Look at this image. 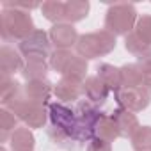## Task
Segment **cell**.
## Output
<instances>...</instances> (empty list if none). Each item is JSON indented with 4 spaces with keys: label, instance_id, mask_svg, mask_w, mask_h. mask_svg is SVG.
<instances>
[{
    "label": "cell",
    "instance_id": "obj_5",
    "mask_svg": "<svg viewBox=\"0 0 151 151\" xmlns=\"http://www.w3.org/2000/svg\"><path fill=\"white\" fill-rule=\"evenodd\" d=\"M50 46H52V41H50L48 32L36 29L30 36H27L23 41L18 43V52L22 53V57H25V60L27 59H45L46 60V57L52 55Z\"/></svg>",
    "mask_w": 151,
    "mask_h": 151
},
{
    "label": "cell",
    "instance_id": "obj_14",
    "mask_svg": "<svg viewBox=\"0 0 151 151\" xmlns=\"http://www.w3.org/2000/svg\"><path fill=\"white\" fill-rule=\"evenodd\" d=\"M50 69V62L45 59H27L22 69V77L30 82V80H45Z\"/></svg>",
    "mask_w": 151,
    "mask_h": 151
},
{
    "label": "cell",
    "instance_id": "obj_2",
    "mask_svg": "<svg viewBox=\"0 0 151 151\" xmlns=\"http://www.w3.org/2000/svg\"><path fill=\"white\" fill-rule=\"evenodd\" d=\"M116 48V36L110 34L109 30H98V32H89L82 34L75 45V50L80 57L86 60H93L98 57L109 55Z\"/></svg>",
    "mask_w": 151,
    "mask_h": 151
},
{
    "label": "cell",
    "instance_id": "obj_4",
    "mask_svg": "<svg viewBox=\"0 0 151 151\" xmlns=\"http://www.w3.org/2000/svg\"><path fill=\"white\" fill-rule=\"evenodd\" d=\"M75 114H77V124H75V135H73V139L91 142L94 139L96 124H98V121L101 119L103 114L89 100L78 101Z\"/></svg>",
    "mask_w": 151,
    "mask_h": 151
},
{
    "label": "cell",
    "instance_id": "obj_13",
    "mask_svg": "<svg viewBox=\"0 0 151 151\" xmlns=\"http://www.w3.org/2000/svg\"><path fill=\"white\" fill-rule=\"evenodd\" d=\"M109 93H110V89L98 77H87L84 80V94L91 103L103 105L109 98Z\"/></svg>",
    "mask_w": 151,
    "mask_h": 151
},
{
    "label": "cell",
    "instance_id": "obj_18",
    "mask_svg": "<svg viewBox=\"0 0 151 151\" xmlns=\"http://www.w3.org/2000/svg\"><path fill=\"white\" fill-rule=\"evenodd\" d=\"M98 75L96 77L110 89V91H114V93H117L119 89H123V86H121V71H119V68H116V66H112V64H100L98 66Z\"/></svg>",
    "mask_w": 151,
    "mask_h": 151
},
{
    "label": "cell",
    "instance_id": "obj_20",
    "mask_svg": "<svg viewBox=\"0 0 151 151\" xmlns=\"http://www.w3.org/2000/svg\"><path fill=\"white\" fill-rule=\"evenodd\" d=\"M94 137L105 140V142H114L116 139H119V130H117V124L116 121L112 119V116H101V119L98 121L96 124V132H94Z\"/></svg>",
    "mask_w": 151,
    "mask_h": 151
},
{
    "label": "cell",
    "instance_id": "obj_3",
    "mask_svg": "<svg viewBox=\"0 0 151 151\" xmlns=\"http://www.w3.org/2000/svg\"><path fill=\"white\" fill-rule=\"evenodd\" d=\"M137 9L133 4H114L107 9L105 14V30L114 36H128L137 25Z\"/></svg>",
    "mask_w": 151,
    "mask_h": 151
},
{
    "label": "cell",
    "instance_id": "obj_17",
    "mask_svg": "<svg viewBox=\"0 0 151 151\" xmlns=\"http://www.w3.org/2000/svg\"><path fill=\"white\" fill-rule=\"evenodd\" d=\"M121 71V86L123 89H135V87H142L144 84V73L140 71V68L135 64H124L119 68Z\"/></svg>",
    "mask_w": 151,
    "mask_h": 151
},
{
    "label": "cell",
    "instance_id": "obj_12",
    "mask_svg": "<svg viewBox=\"0 0 151 151\" xmlns=\"http://www.w3.org/2000/svg\"><path fill=\"white\" fill-rule=\"evenodd\" d=\"M112 119L116 121V124H117V130H119V135L121 137H124V139H132V135L140 128V124H139V119H137V116H135V112H130V110H126V109H116L114 112H112Z\"/></svg>",
    "mask_w": 151,
    "mask_h": 151
},
{
    "label": "cell",
    "instance_id": "obj_31",
    "mask_svg": "<svg viewBox=\"0 0 151 151\" xmlns=\"http://www.w3.org/2000/svg\"><path fill=\"white\" fill-rule=\"evenodd\" d=\"M87 151H112V144L105 142L98 137H94L89 144H87Z\"/></svg>",
    "mask_w": 151,
    "mask_h": 151
},
{
    "label": "cell",
    "instance_id": "obj_24",
    "mask_svg": "<svg viewBox=\"0 0 151 151\" xmlns=\"http://www.w3.org/2000/svg\"><path fill=\"white\" fill-rule=\"evenodd\" d=\"M46 121H48V109L45 105L34 103L23 123L27 124V128H43L46 124Z\"/></svg>",
    "mask_w": 151,
    "mask_h": 151
},
{
    "label": "cell",
    "instance_id": "obj_27",
    "mask_svg": "<svg viewBox=\"0 0 151 151\" xmlns=\"http://www.w3.org/2000/svg\"><path fill=\"white\" fill-rule=\"evenodd\" d=\"M124 48L130 52V53H133V55H142V53H146L147 50H151V46L146 43V41H142L135 32H130L128 36H124Z\"/></svg>",
    "mask_w": 151,
    "mask_h": 151
},
{
    "label": "cell",
    "instance_id": "obj_9",
    "mask_svg": "<svg viewBox=\"0 0 151 151\" xmlns=\"http://www.w3.org/2000/svg\"><path fill=\"white\" fill-rule=\"evenodd\" d=\"M53 94L60 103L66 101H77L84 94V82L77 78L62 77L55 86H53Z\"/></svg>",
    "mask_w": 151,
    "mask_h": 151
},
{
    "label": "cell",
    "instance_id": "obj_21",
    "mask_svg": "<svg viewBox=\"0 0 151 151\" xmlns=\"http://www.w3.org/2000/svg\"><path fill=\"white\" fill-rule=\"evenodd\" d=\"M64 11H66V2H60V0H46L41 4L43 16L53 25L64 23Z\"/></svg>",
    "mask_w": 151,
    "mask_h": 151
},
{
    "label": "cell",
    "instance_id": "obj_25",
    "mask_svg": "<svg viewBox=\"0 0 151 151\" xmlns=\"http://www.w3.org/2000/svg\"><path fill=\"white\" fill-rule=\"evenodd\" d=\"M130 140L135 151H151V126H140Z\"/></svg>",
    "mask_w": 151,
    "mask_h": 151
},
{
    "label": "cell",
    "instance_id": "obj_26",
    "mask_svg": "<svg viewBox=\"0 0 151 151\" xmlns=\"http://www.w3.org/2000/svg\"><path fill=\"white\" fill-rule=\"evenodd\" d=\"M87 69H89V66H87V60L84 59V57H80V55H77L73 59V62L69 64V68L64 71V75L62 77H69V78H77V80H86L87 78Z\"/></svg>",
    "mask_w": 151,
    "mask_h": 151
},
{
    "label": "cell",
    "instance_id": "obj_23",
    "mask_svg": "<svg viewBox=\"0 0 151 151\" xmlns=\"http://www.w3.org/2000/svg\"><path fill=\"white\" fill-rule=\"evenodd\" d=\"M77 57L75 53H71V50H55L50 55V68L60 75H64V71L69 68V64L73 62V59Z\"/></svg>",
    "mask_w": 151,
    "mask_h": 151
},
{
    "label": "cell",
    "instance_id": "obj_16",
    "mask_svg": "<svg viewBox=\"0 0 151 151\" xmlns=\"http://www.w3.org/2000/svg\"><path fill=\"white\" fill-rule=\"evenodd\" d=\"M11 149L13 151H32L36 146V137L30 132V128L23 126V128H16L9 139Z\"/></svg>",
    "mask_w": 151,
    "mask_h": 151
},
{
    "label": "cell",
    "instance_id": "obj_28",
    "mask_svg": "<svg viewBox=\"0 0 151 151\" xmlns=\"http://www.w3.org/2000/svg\"><path fill=\"white\" fill-rule=\"evenodd\" d=\"M133 32H135L142 41H146V43L151 46V14H142V16L137 20V25H135Z\"/></svg>",
    "mask_w": 151,
    "mask_h": 151
},
{
    "label": "cell",
    "instance_id": "obj_33",
    "mask_svg": "<svg viewBox=\"0 0 151 151\" xmlns=\"http://www.w3.org/2000/svg\"><path fill=\"white\" fill-rule=\"evenodd\" d=\"M0 151H7V149H6V147H4V146H2V147H0Z\"/></svg>",
    "mask_w": 151,
    "mask_h": 151
},
{
    "label": "cell",
    "instance_id": "obj_29",
    "mask_svg": "<svg viewBox=\"0 0 151 151\" xmlns=\"http://www.w3.org/2000/svg\"><path fill=\"white\" fill-rule=\"evenodd\" d=\"M36 7H41V6L37 2H2V9H18V11L30 13Z\"/></svg>",
    "mask_w": 151,
    "mask_h": 151
},
{
    "label": "cell",
    "instance_id": "obj_8",
    "mask_svg": "<svg viewBox=\"0 0 151 151\" xmlns=\"http://www.w3.org/2000/svg\"><path fill=\"white\" fill-rule=\"evenodd\" d=\"M50 41L52 45L55 46V50H69L71 46L77 45L78 41V32L71 23H57V25H52L50 32Z\"/></svg>",
    "mask_w": 151,
    "mask_h": 151
},
{
    "label": "cell",
    "instance_id": "obj_6",
    "mask_svg": "<svg viewBox=\"0 0 151 151\" xmlns=\"http://www.w3.org/2000/svg\"><path fill=\"white\" fill-rule=\"evenodd\" d=\"M48 117L52 123V128L57 130L60 137H71L75 135V124H77V114L66 107L64 103H48Z\"/></svg>",
    "mask_w": 151,
    "mask_h": 151
},
{
    "label": "cell",
    "instance_id": "obj_19",
    "mask_svg": "<svg viewBox=\"0 0 151 151\" xmlns=\"http://www.w3.org/2000/svg\"><path fill=\"white\" fill-rule=\"evenodd\" d=\"M20 94H23L20 84L9 75H0V103L6 107Z\"/></svg>",
    "mask_w": 151,
    "mask_h": 151
},
{
    "label": "cell",
    "instance_id": "obj_1",
    "mask_svg": "<svg viewBox=\"0 0 151 151\" xmlns=\"http://www.w3.org/2000/svg\"><path fill=\"white\" fill-rule=\"evenodd\" d=\"M34 20L30 13L18 9H2L0 13V34L6 43L23 41L34 32Z\"/></svg>",
    "mask_w": 151,
    "mask_h": 151
},
{
    "label": "cell",
    "instance_id": "obj_10",
    "mask_svg": "<svg viewBox=\"0 0 151 151\" xmlns=\"http://www.w3.org/2000/svg\"><path fill=\"white\" fill-rule=\"evenodd\" d=\"M53 93L52 84L45 78V80H30L23 86V94L27 100H30L32 103L37 105H48L50 103V96Z\"/></svg>",
    "mask_w": 151,
    "mask_h": 151
},
{
    "label": "cell",
    "instance_id": "obj_22",
    "mask_svg": "<svg viewBox=\"0 0 151 151\" xmlns=\"http://www.w3.org/2000/svg\"><path fill=\"white\" fill-rule=\"evenodd\" d=\"M16 124H18V117L11 110H7L4 107L2 110H0V132H2V133H0V140H2V142L9 140L13 132L18 128Z\"/></svg>",
    "mask_w": 151,
    "mask_h": 151
},
{
    "label": "cell",
    "instance_id": "obj_7",
    "mask_svg": "<svg viewBox=\"0 0 151 151\" xmlns=\"http://www.w3.org/2000/svg\"><path fill=\"white\" fill-rule=\"evenodd\" d=\"M149 93L144 87H135V89H119L116 93V100L121 109H126L130 112H140L147 109L149 105Z\"/></svg>",
    "mask_w": 151,
    "mask_h": 151
},
{
    "label": "cell",
    "instance_id": "obj_11",
    "mask_svg": "<svg viewBox=\"0 0 151 151\" xmlns=\"http://www.w3.org/2000/svg\"><path fill=\"white\" fill-rule=\"evenodd\" d=\"M23 64L25 62H23L22 53L18 50H14L9 45H4L0 48V75H9V77H13L16 71L22 73Z\"/></svg>",
    "mask_w": 151,
    "mask_h": 151
},
{
    "label": "cell",
    "instance_id": "obj_30",
    "mask_svg": "<svg viewBox=\"0 0 151 151\" xmlns=\"http://www.w3.org/2000/svg\"><path fill=\"white\" fill-rule=\"evenodd\" d=\"M137 66L144 73V77H146V75H151V50H147L146 53L137 57Z\"/></svg>",
    "mask_w": 151,
    "mask_h": 151
},
{
    "label": "cell",
    "instance_id": "obj_32",
    "mask_svg": "<svg viewBox=\"0 0 151 151\" xmlns=\"http://www.w3.org/2000/svg\"><path fill=\"white\" fill-rule=\"evenodd\" d=\"M142 87L151 94V75H146V77H144V84H142Z\"/></svg>",
    "mask_w": 151,
    "mask_h": 151
},
{
    "label": "cell",
    "instance_id": "obj_15",
    "mask_svg": "<svg viewBox=\"0 0 151 151\" xmlns=\"http://www.w3.org/2000/svg\"><path fill=\"white\" fill-rule=\"evenodd\" d=\"M91 9V4L87 0H68L66 2V11H64V23H77L87 18Z\"/></svg>",
    "mask_w": 151,
    "mask_h": 151
}]
</instances>
